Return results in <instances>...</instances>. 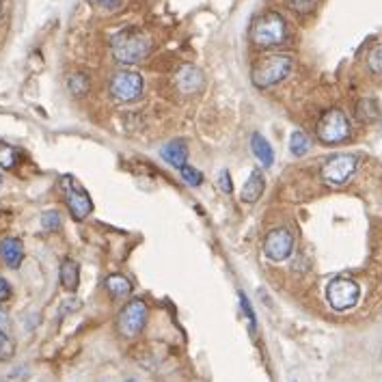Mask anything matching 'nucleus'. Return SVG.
Segmentation results:
<instances>
[{"mask_svg":"<svg viewBox=\"0 0 382 382\" xmlns=\"http://www.w3.org/2000/svg\"><path fill=\"white\" fill-rule=\"evenodd\" d=\"M111 48H113V56L117 63L136 65V63H141L143 58L149 56L152 39H149V35H145L143 30L125 28V30L115 35L113 42H111Z\"/></svg>","mask_w":382,"mask_h":382,"instance_id":"nucleus-1","label":"nucleus"},{"mask_svg":"<svg viewBox=\"0 0 382 382\" xmlns=\"http://www.w3.org/2000/svg\"><path fill=\"white\" fill-rule=\"evenodd\" d=\"M294 69V58L290 54H268L261 56L253 69H251V80L259 89H268L283 82Z\"/></svg>","mask_w":382,"mask_h":382,"instance_id":"nucleus-2","label":"nucleus"},{"mask_svg":"<svg viewBox=\"0 0 382 382\" xmlns=\"http://www.w3.org/2000/svg\"><path fill=\"white\" fill-rule=\"evenodd\" d=\"M288 39V24L283 20V16H279L276 11H266L261 13L253 26H251V42L257 48H274L281 46Z\"/></svg>","mask_w":382,"mask_h":382,"instance_id":"nucleus-3","label":"nucleus"},{"mask_svg":"<svg viewBox=\"0 0 382 382\" xmlns=\"http://www.w3.org/2000/svg\"><path fill=\"white\" fill-rule=\"evenodd\" d=\"M149 318V307L143 298H132L123 304L117 316V333L123 339H134L143 333Z\"/></svg>","mask_w":382,"mask_h":382,"instance_id":"nucleus-4","label":"nucleus"},{"mask_svg":"<svg viewBox=\"0 0 382 382\" xmlns=\"http://www.w3.org/2000/svg\"><path fill=\"white\" fill-rule=\"evenodd\" d=\"M316 132L324 145H339L343 141H348L352 128H350L348 115H345L341 109H331L320 117Z\"/></svg>","mask_w":382,"mask_h":382,"instance_id":"nucleus-5","label":"nucleus"},{"mask_svg":"<svg viewBox=\"0 0 382 382\" xmlns=\"http://www.w3.org/2000/svg\"><path fill=\"white\" fill-rule=\"evenodd\" d=\"M359 156L357 154H337L333 158H328L322 164V180L326 186L331 188H339L343 184H348L350 178L359 168Z\"/></svg>","mask_w":382,"mask_h":382,"instance_id":"nucleus-6","label":"nucleus"},{"mask_svg":"<svg viewBox=\"0 0 382 382\" xmlns=\"http://www.w3.org/2000/svg\"><path fill=\"white\" fill-rule=\"evenodd\" d=\"M361 285L348 276H337L326 285V300L335 311H350L359 304Z\"/></svg>","mask_w":382,"mask_h":382,"instance_id":"nucleus-7","label":"nucleus"},{"mask_svg":"<svg viewBox=\"0 0 382 382\" xmlns=\"http://www.w3.org/2000/svg\"><path fill=\"white\" fill-rule=\"evenodd\" d=\"M61 188L65 192V201H67L72 218L74 221L89 218V214L93 212V201H91L89 192L80 186V182H76L72 175H65V178H61Z\"/></svg>","mask_w":382,"mask_h":382,"instance_id":"nucleus-8","label":"nucleus"},{"mask_svg":"<svg viewBox=\"0 0 382 382\" xmlns=\"http://www.w3.org/2000/svg\"><path fill=\"white\" fill-rule=\"evenodd\" d=\"M143 89H145L143 76L138 72H130V69H121V72H117L111 78V85H109L111 95L121 104L136 101L138 97L143 95Z\"/></svg>","mask_w":382,"mask_h":382,"instance_id":"nucleus-9","label":"nucleus"},{"mask_svg":"<svg viewBox=\"0 0 382 382\" xmlns=\"http://www.w3.org/2000/svg\"><path fill=\"white\" fill-rule=\"evenodd\" d=\"M294 233L288 227H274L264 238V255L270 261H285L294 253Z\"/></svg>","mask_w":382,"mask_h":382,"instance_id":"nucleus-10","label":"nucleus"},{"mask_svg":"<svg viewBox=\"0 0 382 382\" xmlns=\"http://www.w3.org/2000/svg\"><path fill=\"white\" fill-rule=\"evenodd\" d=\"M205 85V78H203V72L197 67V65H182L175 74V87L180 93L184 95H195L203 89Z\"/></svg>","mask_w":382,"mask_h":382,"instance_id":"nucleus-11","label":"nucleus"},{"mask_svg":"<svg viewBox=\"0 0 382 382\" xmlns=\"http://www.w3.org/2000/svg\"><path fill=\"white\" fill-rule=\"evenodd\" d=\"M264 190H266V175H264V171H261V168H253L249 180L245 182V188H242V192H240V199L245 201V203H257V201L261 199Z\"/></svg>","mask_w":382,"mask_h":382,"instance_id":"nucleus-12","label":"nucleus"},{"mask_svg":"<svg viewBox=\"0 0 382 382\" xmlns=\"http://www.w3.org/2000/svg\"><path fill=\"white\" fill-rule=\"evenodd\" d=\"M0 259H3L9 268H20L24 259V245L20 238H5L0 240Z\"/></svg>","mask_w":382,"mask_h":382,"instance_id":"nucleus-13","label":"nucleus"},{"mask_svg":"<svg viewBox=\"0 0 382 382\" xmlns=\"http://www.w3.org/2000/svg\"><path fill=\"white\" fill-rule=\"evenodd\" d=\"M58 276H61L63 290L69 292V294H74L78 290V285H80V266H78V261H74L72 257H65L61 261V274Z\"/></svg>","mask_w":382,"mask_h":382,"instance_id":"nucleus-14","label":"nucleus"},{"mask_svg":"<svg viewBox=\"0 0 382 382\" xmlns=\"http://www.w3.org/2000/svg\"><path fill=\"white\" fill-rule=\"evenodd\" d=\"M160 154H162L164 162H168L175 168H182L184 164H188V145L184 141H171Z\"/></svg>","mask_w":382,"mask_h":382,"instance_id":"nucleus-15","label":"nucleus"},{"mask_svg":"<svg viewBox=\"0 0 382 382\" xmlns=\"http://www.w3.org/2000/svg\"><path fill=\"white\" fill-rule=\"evenodd\" d=\"M251 149H253V154H255V158L266 166V168H270L272 164H274V152H272V145L266 141V138L261 136V134H253L251 136Z\"/></svg>","mask_w":382,"mask_h":382,"instance_id":"nucleus-16","label":"nucleus"},{"mask_svg":"<svg viewBox=\"0 0 382 382\" xmlns=\"http://www.w3.org/2000/svg\"><path fill=\"white\" fill-rule=\"evenodd\" d=\"M104 288L106 292L113 296V298H125L132 294V283L125 279L123 274H111L106 276V281H104Z\"/></svg>","mask_w":382,"mask_h":382,"instance_id":"nucleus-17","label":"nucleus"},{"mask_svg":"<svg viewBox=\"0 0 382 382\" xmlns=\"http://www.w3.org/2000/svg\"><path fill=\"white\" fill-rule=\"evenodd\" d=\"M67 89L74 97H85L91 89V78L85 72H74L67 76Z\"/></svg>","mask_w":382,"mask_h":382,"instance_id":"nucleus-18","label":"nucleus"},{"mask_svg":"<svg viewBox=\"0 0 382 382\" xmlns=\"http://www.w3.org/2000/svg\"><path fill=\"white\" fill-rule=\"evenodd\" d=\"M309 149H311V141H309V136H307L302 130L292 132V136H290V152H292L296 158H302Z\"/></svg>","mask_w":382,"mask_h":382,"instance_id":"nucleus-19","label":"nucleus"},{"mask_svg":"<svg viewBox=\"0 0 382 382\" xmlns=\"http://www.w3.org/2000/svg\"><path fill=\"white\" fill-rule=\"evenodd\" d=\"M357 117H359L361 121H365V123L376 121V119H378V104H376V99H371V97L361 99V101L357 104Z\"/></svg>","mask_w":382,"mask_h":382,"instance_id":"nucleus-20","label":"nucleus"},{"mask_svg":"<svg viewBox=\"0 0 382 382\" xmlns=\"http://www.w3.org/2000/svg\"><path fill=\"white\" fill-rule=\"evenodd\" d=\"M18 162H20V152L7 143H0V168L11 171L18 166Z\"/></svg>","mask_w":382,"mask_h":382,"instance_id":"nucleus-21","label":"nucleus"},{"mask_svg":"<svg viewBox=\"0 0 382 382\" xmlns=\"http://www.w3.org/2000/svg\"><path fill=\"white\" fill-rule=\"evenodd\" d=\"M318 3H320V0H285V5H288L294 13H298V16L314 13L316 7H318Z\"/></svg>","mask_w":382,"mask_h":382,"instance_id":"nucleus-22","label":"nucleus"},{"mask_svg":"<svg viewBox=\"0 0 382 382\" xmlns=\"http://www.w3.org/2000/svg\"><path fill=\"white\" fill-rule=\"evenodd\" d=\"M180 173H182V180H184L188 186H201V184H203V173H201L199 168L190 166V164H184V166L180 168Z\"/></svg>","mask_w":382,"mask_h":382,"instance_id":"nucleus-23","label":"nucleus"},{"mask_svg":"<svg viewBox=\"0 0 382 382\" xmlns=\"http://www.w3.org/2000/svg\"><path fill=\"white\" fill-rule=\"evenodd\" d=\"M367 67L371 69L374 74L382 76V44L374 46L367 54Z\"/></svg>","mask_w":382,"mask_h":382,"instance_id":"nucleus-24","label":"nucleus"},{"mask_svg":"<svg viewBox=\"0 0 382 382\" xmlns=\"http://www.w3.org/2000/svg\"><path fill=\"white\" fill-rule=\"evenodd\" d=\"M240 304H242V311H245V316H247V320H249L251 331L255 333V331H257V316H255V311H253L251 300L247 298V294H242V292H240Z\"/></svg>","mask_w":382,"mask_h":382,"instance_id":"nucleus-25","label":"nucleus"},{"mask_svg":"<svg viewBox=\"0 0 382 382\" xmlns=\"http://www.w3.org/2000/svg\"><path fill=\"white\" fill-rule=\"evenodd\" d=\"M42 227L46 231H58L61 229V214L54 212V210H48L42 214Z\"/></svg>","mask_w":382,"mask_h":382,"instance_id":"nucleus-26","label":"nucleus"},{"mask_svg":"<svg viewBox=\"0 0 382 382\" xmlns=\"http://www.w3.org/2000/svg\"><path fill=\"white\" fill-rule=\"evenodd\" d=\"M218 186H221V190H223V192H227V195H231V192H233L231 173H229L227 168H223V171L218 173Z\"/></svg>","mask_w":382,"mask_h":382,"instance_id":"nucleus-27","label":"nucleus"},{"mask_svg":"<svg viewBox=\"0 0 382 382\" xmlns=\"http://www.w3.org/2000/svg\"><path fill=\"white\" fill-rule=\"evenodd\" d=\"M13 355V343L9 341V335L0 333V359H9Z\"/></svg>","mask_w":382,"mask_h":382,"instance_id":"nucleus-28","label":"nucleus"},{"mask_svg":"<svg viewBox=\"0 0 382 382\" xmlns=\"http://www.w3.org/2000/svg\"><path fill=\"white\" fill-rule=\"evenodd\" d=\"M9 331H11V318L5 309H0V333L9 335Z\"/></svg>","mask_w":382,"mask_h":382,"instance_id":"nucleus-29","label":"nucleus"},{"mask_svg":"<svg viewBox=\"0 0 382 382\" xmlns=\"http://www.w3.org/2000/svg\"><path fill=\"white\" fill-rule=\"evenodd\" d=\"M9 298H11V285H9L7 279H3V276H0V302H5V300H9Z\"/></svg>","mask_w":382,"mask_h":382,"instance_id":"nucleus-30","label":"nucleus"},{"mask_svg":"<svg viewBox=\"0 0 382 382\" xmlns=\"http://www.w3.org/2000/svg\"><path fill=\"white\" fill-rule=\"evenodd\" d=\"M95 3L99 5V7H106V9H115L121 0H95Z\"/></svg>","mask_w":382,"mask_h":382,"instance_id":"nucleus-31","label":"nucleus"},{"mask_svg":"<svg viewBox=\"0 0 382 382\" xmlns=\"http://www.w3.org/2000/svg\"><path fill=\"white\" fill-rule=\"evenodd\" d=\"M0 18H3V3H0Z\"/></svg>","mask_w":382,"mask_h":382,"instance_id":"nucleus-32","label":"nucleus"},{"mask_svg":"<svg viewBox=\"0 0 382 382\" xmlns=\"http://www.w3.org/2000/svg\"><path fill=\"white\" fill-rule=\"evenodd\" d=\"M125 382H136V380H125Z\"/></svg>","mask_w":382,"mask_h":382,"instance_id":"nucleus-33","label":"nucleus"}]
</instances>
